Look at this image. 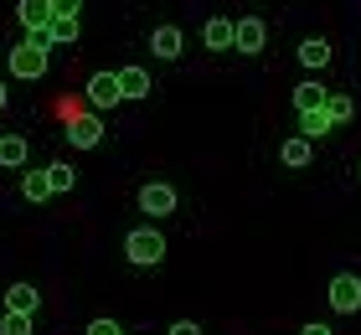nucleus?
<instances>
[{"label":"nucleus","mask_w":361,"mask_h":335,"mask_svg":"<svg viewBox=\"0 0 361 335\" xmlns=\"http://www.w3.org/2000/svg\"><path fill=\"white\" fill-rule=\"evenodd\" d=\"M73 181H78L73 165H47V186L52 191H73Z\"/></svg>","instance_id":"22"},{"label":"nucleus","mask_w":361,"mask_h":335,"mask_svg":"<svg viewBox=\"0 0 361 335\" xmlns=\"http://www.w3.org/2000/svg\"><path fill=\"white\" fill-rule=\"evenodd\" d=\"M300 62L305 67H325V62H331V42H320V37L300 42Z\"/></svg>","instance_id":"19"},{"label":"nucleus","mask_w":361,"mask_h":335,"mask_svg":"<svg viewBox=\"0 0 361 335\" xmlns=\"http://www.w3.org/2000/svg\"><path fill=\"white\" fill-rule=\"evenodd\" d=\"M114 78H119V98H150V88H155L145 67H119Z\"/></svg>","instance_id":"8"},{"label":"nucleus","mask_w":361,"mask_h":335,"mask_svg":"<svg viewBox=\"0 0 361 335\" xmlns=\"http://www.w3.org/2000/svg\"><path fill=\"white\" fill-rule=\"evenodd\" d=\"M140 212L171 217L176 212V186H166V181H145V186H140Z\"/></svg>","instance_id":"5"},{"label":"nucleus","mask_w":361,"mask_h":335,"mask_svg":"<svg viewBox=\"0 0 361 335\" xmlns=\"http://www.w3.org/2000/svg\"><path fill=\"white\" fill-rule=\"evenodd\" d=\"M331 129H336V124L325 119V109H310V114H300V134H305L310 145H315V140H325Z\"/></svg>","instance_id":"14"},{"label":"nucleus","mask_w":361,"mask_h":335,"mask_svg":"<svg viewBox=\"0 0 361 335\" xmlns=\"http://www.w3.org/2000/svg\"><path fill=\"white\" fill-rule=\"evenodd\" d=\"M21 196L31 201V207L52 196V186H47V171H26V176H21Z\"/></svg>","instance_id":"17"},{"label":"nucleus","mask_w":361,"mask_h":335,"mask_svg":"<svg viewBox=\"0 0 361 335\" xmlns=\"http://www.w3.org/2000/svg\"><path fill=\"white\" fill-rule=\"evenodd\" d=\"M83 93H88L93 109H114V104H119V78H114V73H93Z\"/></svg>","instance_id":"7"},{"label":"nucleus","mask_w":361,"mask_h":335,"mask_svg":"<svg viewBox=\"0 0 361 335\" xmlns=\"http://www.w3.org/2000/svg\"><path fill=\"white\" fill-rule=\"evenodd\" d=\"M37 305H42V294L31 289V284H11L6 289V310H21V315H37Z\"/></svg>","instance_id":"13"},{"label":"nucleus","mask_w":361,"mask_h":335,"mask_svg":"<svg viewBox=\"0 0 361 335\" xmlns=\"http://www.w3.org/2000/svg\"><path fill=\"white\" fill-rule=\"evenodd\" d=\"M16 21H21L26 31H37L52 21V0H16Z\"/></svg>","instance_id":"10"},{"label":"nucleus","mask_w":361,"mask_h":335,"mask_svg":"<svg viewBox=\"0 0 361 335\" xmlns=\"http://www.w3.org/2000/svg\"><path fill=\"white\" fill-rule=\"evenodd\" d=\"M78 6L83 0H52V16H78Z\"/></svg>","instance_id":"24"},{"label":"nucleus","mask_w":361,"mask_h":335,"mask_svg":"<svg viewBox=\"0 0 361 335\" xmlns=\"http://www.w3.org/2000/svg\"><path fill=\"white\" fill-rule=\"evenodd\" d=\"M42 73H47V52H42V47H31V42L11 47V78L16 83H37Z\"/></svg>","instance_id":"2"},{"label":"nucleus","mask_w":361,"mask_h":335,"mask_svg":"<svg viewBox=\"0 0 361 335\" xmlns=\"http://www.w3.org/2000/svg\"><path fill=\"white\" fill-rule=\"evenodd\" d=\"M300 335H331V325H320V320H315V325H300Z\"/></svg>","instance_id":"26"},{"label":"nucleus","mask_w":361,"mask_h":335,"mask_svg":"<svg viewBox=\"0 0 361 335\" xmlns=\"http://www.w3.org/2000/svg\"><path fill=\"white\" fill-rule=\"evenodd\" d=\"M11 104V88H6V83H0V109H6Z\"/></svg>","instance_id":"27"},{"label":"nucleus","mask_w":361,"mask_h":335,"mask_svg":"<svg viewBox=\"0 0 361 335\" xmlns=\"http://www.w3.org/2000/svg\"><path fill=\"white\" fill-rule=\"evenodd\" d=\"M88 335H124V330H119V325H114L109 315H104V320H93V325H88Z\"/></svg>","instance_id":"23"},{"label":"nucleus","mask_w":361,"mask_h":335,"mask_svg":"<svg viewBox=\"0 0 361 335\" xmlns=\"http://www.w3.org/2000/svg\"><path fill=\"white\" fill-rule=\"evenodd\" d=\"M310 150H315V145H310L305 134H294V140H284V145H279V160H284L289 171H300V165H310Z\"/></svg>","instance_id":"12"},{"label":"nucleus","mask_w":361,"mask_h":335,"mask_svg":"<svg viewBox=\"0 0 361 335\" xmlns=\"http://www.w3.org/2000/svg\"><path fill=\"white\" fill-rule=\"evenodd\" d=\"M320 109H325V119H331V124H346L351 114H356L346 93H325V104H320Z\"/></svg>","instance_id":"20"},{"label":"nucleus","mask_w":361,"mask_h":335,"mask_svg":"<svg viewBox=\"0 0 361 335\" xmlns=\"http://www.w3.org/2000/svg\"><path fill=\"white\" fill-rule=\"evenodd\" d=\"M68 140H73V150H93L98 140H104V119H98V114H78V119L68 124Z\"/></svg>","instance_id":"6"},{"label":"nucleus","mask_w":361,"mask_h":335,"mask_svg":"<svg viewBox=\"0 0 361 335\" xmlns=\"http://www.w3.org/2000/svg\"><path fill=\"white\" fill-rule=\"evenodd\" d=\"M124 258L135 263V268H155L160 258H166V238H160L155 227H140V232H129V238H124Z\"/></svg>","instance_id":"1"},{"label":"nucleus","mask_w":361,"mask_h":335,"mask_svg":"<svg viewBox=\"0 0 361 335\" xmlns=\"http://www.w3.org/2000/svg\"><path fill=\"white\" fill-rule=\"evenodd\" d=\"M325 93H331L325 83H300V88H294V109H300V114L320 109V104H325Z\"/></svg>","instance_id":"15"},{"label":"nucleus","mask_w":361,"mask_h":335,"mask_svg":"<svg viewBox=\"0 0 361 335\" xmlns=\"http://www.w3.org/2000/svg\"><path fill=\"white\" fill-rule=\"evenodd\" d=\"M264 42H269V26L258 21V16H243V21H233V47L243 57H258L264 52Z\"/></svg>","instance_id":"3"},{"label":"nucleus","mask_w":361,"mask_h":335,"mask_svg":"<svg viewBox=\"0 0 361 335\" xmlns=\"http://www.w3.org/2000/svg\"><path fill=\"white\" fill-rule=\"evenodd\" d=\"M26 155L31 150H26L21 134H0V165H26Z\"/></svg>","instance_id":"16"},{"label":"nucleus","mask_w":361,"mask_h":335,"mask_svg":"<svg viewBox=\"0 0 361 335\" xmlns=\"http://www.w3.org/2000/svg\"><path fill=\"white\" fill-rule=\"evenodd\" d=\"M325 294H331V310H336V315H356V310H361V279H356V274H336Z\"/></svg>","instance_id":"4"},{"label":"nucleus","mask_w":361,"mask_h":335,"mask_svg":"<svg viewBox=\"0 0 361 335\" xmlns=\"http://www.w3.org/2000/svg\"><path fill=\"white\" fill-rule=\"evenodd\" d=\"M171 335H202V325H196V320H176Z\"/></svg>","instance_id":"25"},{"label":"nucleus","mask_w":361,"mask_h":335,"mask_svg":"<svg viewBox=\"0 0 361 335\" xmlns=\"http://www.w3.org/2000/svg\"><path fill=\"white\" fill-rule=\"evenodd\" d=\"M124 335H129V330H124Z\"/></svg>","instance_id":"28"},{"label":"nucleus","mask_w":361,"mask_h":335,"mask_svg":"<svg viewBox=\"0 0 361 335\" xmlns=\"http://www.w3.org/2000/svg\"><path fill=\"white\" fill-rule=\"evenodd\" d=\"M0 335H31V315L6 310V315H0Z\"/></svg>","instance_id":"21"},{"label":"nucleus","mask_w":361,"mask_h":335,"mask_svg":"<svg viewBox=\"0 0 361 335\" xmlns=\"http://www.w3.org/2000/svg\"><path fill=\"white\" fill-rule=\"evenodd\" d=\"M150 47H155V57H166V62H176L180 57V47H186V42H180V26H155L150 31Z\"/></svg>","instance_id":"9"},{"label":"nucleus","mask_w":361,"mask_h":335,"mask_svg":"<svg viewBox=\"0 0 361 335\" xmlns=\"http://www.w3.org/2000/svg\"><path fill=\"white\" fill-rule=\"evenodd\" d=\"M47 37H52V47L57 42H78V16H52V21H47Z\"/></svg>","instance_id":"18"},{"label":"nucleus","mask_w":361,"mask_h":335,"mask_svg":"<svg viewBox=\"0 0 361 335\" xmlns=\"http://www.w3.org/2000/svg\"><path fill=\"white\" fill-rule=\"evenodd\" d=\"M202 42L212 47V52H227V47H233V21H227V16H212L207 31H202Z\"/></svg>","instance_id":"11"}]
</instances>
